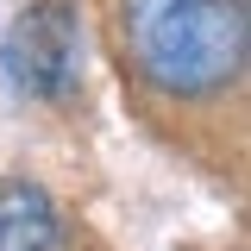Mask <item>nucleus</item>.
I'll use <instances>...</instances> for the list:
<instances>
[{"label":"nucleus","mask_w":251,"mask_h":251,"mask_svg":"<svg viewBox=\"0 0 251 251\" xmlns=\"http://www.w3.org/2000/svg\"><path fill=\"white\" fill-rule=\"evenodd\" d=\"M126 50L163 94H220L245 69V0H120Z\"/></svg>","instance_id":"obj_1"},{"label":"nucleus","mask_w":251,"mask_h":251,"mask_svg":"<svg viewBox=\"0 0 251 251\" xmlns=\"http://www.w3.org/2000/svg\"><path fill=\"white\" fill-rule=\"evenodd\" d=\"M75 13L63 0H38L25 6L6 44H0V63H6V82L31 100H57L69 82H75Z\"/></svg>","instance_id":"obj_2"},{"label":"nucleus","mask_w":251,"mask_h":251,"mask_svg":"<svg viewBox=\"0 0 251 251\" xmlns=\"http://www.w3.org/2000/svg\"><path fill=\"white\" fill-rule=\"evenodd\" d=\"M57 245V207L25 176L0 182V251H50Z\"/></svg>","instance_id":"obj_3"}]
</instances>
